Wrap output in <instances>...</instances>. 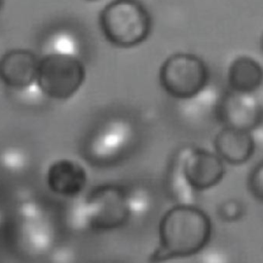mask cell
I'll list each match as a JSON object with an SVG mask.
<instances>
[{
	"label": "cell",
	"instance_id": "6da1fadb",
	"mask_svg": "<svg viewBox=\"0 0 263 263\" xmlns=\"http://www.w3.org/2000/svg\"><path fill=\"white\" fill-rule=\"evenodd\" d=\"M212 232V221L204 211L195 204H177L159 221V242L149 261L159 263L198 255L208 247Z\"/></svg>",
	"mask_w": 263,
	"mask_h": 263
},
{
	"label": "cell",
	"instance_id": "7a4b0ae2",
	"mask_svg": "<svg viewBox=\"0 0 263 263\" xmlns=\"http://www.w3.org/2000/svg\"><path fill=\"white\" fill-rule=\"evenodd\" d=\"M101 31L111 44L133 47L147 39L152 28L149 11L139 0H113L99 16Z\"/></svg>",
	"mask_w": 263,
	"mask_h": 263
},
{
	"label": "cell",
	"instance_id": "3957f363",
	"mask_svg": "<svg viewBox=\"0 0 263 263\" xmlns=\"http://www.w3.org/2000/svg\"><path fill=\"white\" fill-rule=\"evenodd\" d=\"M85 78L81 61L69 53H48L39 61L36 82L41 91L55 100L71 98Z\"/></svg>",
	"mask_w": 263,
	"mask_h": 263
},
{
	"label": "cell",
	"instance_id": "277c9868",
	"mask_svg": "<svg viewBox=\"0 0 263 263\" xmlns=\"http://www.w3.org/2000/svg\"><path fill=\"white\" fill-rule=\"evenodd\" d=\"M208 80L205 63L192 53H174L163 62L159 70L160 85L176 99L195 97L205 87Z\"/></svg>",
	"mask_w": 263,
	"mask_h": 263
},
{
	"label": "cell",
	"instance_id": "5b68a950",
	"mask_svg": "<svg viewBox=\"0 0 263 263\" xmlns=\"http://www.w3.org/2000/svg\"><path fill=\"white\" fill-rule=\"evenodd\" d=\"M216 116L225 127L250 132L261 123L263 109L253 93L230 89L218 101Z\"/></svg>",
	"mask_w": 263,
	"mask_h": 263
},
{
	"label": "cell",
	"instance_id": "8992f818",
	"mask_svg": "<svg viewBox=\"0 0 263 263\" xmlns=\"http://www.w3.org/2000/svg\"><path fill=\"white\" fill-rule=\"evenodd\" d=\"M180 153L183 173L196 192L210 189L223 179L225 167L218 154L189 146L181 148Z\"/></svg>",
	"mask_w": 263,
	"mask_h": 263
},
{
	"label": "cell",
	"instance_id": "52a82bcc",
	"mask_svg": "<svg viewBox=\"0 0 263 263\" xmlns=\"http://www.w3.org/2000/svg\"><path fill=\"white\" fill-rule=\"evenodd\" d=\"M38 57L29 49H10L0 58V80L9 88L24 89L37 79Z\"/></svg>",
	"mask_w": 263,
	"mask_h": 263
},
{
	"label": "cell",
	"instance_id": "ba28073f",
	"mask_svg": "<svg viewBox=\"0 0 263 263\" xmlns=\"http://www.w3.org/2000/svg\"><path fill=\"white\" fill-rule=\"evenodd\" d=\"M93 227L96 225L112 227L120 223L126 216L124 205V194L121 190L113 186L98 188L87 197Z\"/></svg>",
	"mask_w": 263,
	"mask_h": 263
},
{
	"label": "cell",
	"instance_id": "9c48e42d",
	"mask_svg": "<svg viewBox=\"0 0 263 263\" xmlns=\"http://www.w3.org/2000/svg\"><path fill=\"white\" fill-rule=\"evenodd\" d=\"M46 182L55 194L75 197L84 189L87 174L80 163L71 159H59L49 165Z\"/></svg>",
	"mask_w": 263,
	"mask_h": 263
},
{
	"label": "cell",
	"instance_id": "30bf717a",
	"mask_svg": "<svg viewBox=\"0 0 263 263\" xmlns=\"http://www.w3.org/2000/svg\"><path fill=\"white\" fill-rule=\"evenodd\" d=\"M17 238L21 247L33 256L48 253L54 243V229L47 215L18 220Z\"/></svg>",
	"mask_w": 263,
	"mask_h": 263
},
{
	"label": "cell",
	"instance_id": "8fae6325",
	"mask_svg": "<svg viewBox=\"0 0 263 263\" xmlns=\"http://www.w3.org/2000/svg\"><path fill=\"white\" fill-rule=\"evenodd\" d=\"M214 146L222 160L230 164H242L255 151V141L250 132L223 127L215 137Z\"/></svg>",
	"mask_w": 263,
	"mask_h": 263
},
{
	"label": "cell",
	"instance_id": "7c38bea8",
	"mask_svg": "<svg viewBox=\"0 0 263 263\" xmlns=\"http://www.w3.org/2000/svg\"><path fill=\"white\" fill-rule=\"evenodd\" d=\"M227 78L231 90L253 93L263 82V68L250 57H238L230 64Z\"/></svg>",
	"mask_w": 263,
	"mask_h": 263
},
{
	"label": "cell",
	"instance_id": "4fadbf2b",
	"mask_svg": "<svg viewBox=\"0 0 263 263\" xmlns=\"http://www.w3.org/2000/svg\"><path fill=\"white\" fill-rule=\"evenodd\" d=\"M168 187L178 204H195L196 191L188 183L182 168L180 150L176 153L168 175Z\"/></svg>",
	"mask_w": 263,
	"mask_h": 263
},
{
	"label": "cell",
	"instance_id": "5bb4252c",
	"mask_svg": "<svg viewBox=\"0 0 263 263\" xmlns=\"http://www.w3.org/2000/svg\"><path fill=\"white\" fill-rule=\"evenodd\" d=\"M153 200L151 193L145 187H135L124 194L126 216L134 219L146 217L152 209Z\"/></svg>",
	"mask_w": 263,
	"mask_h": 263
},
{
	"label": "cell",
	"instance_id": "9a60e30c",
	"mask_svg": "<svg viewBox=\"0 0 263 263\" xmlns=\"http://www.w3.org/2000/svg\"><path fill=\"white\" fill-rule=\"evenodd\" d=\"M67 223L74 231H85L93 227L92 216L87 198H78L69 206Z\"/></svg>",
	"mask_w": 263,
	"mask_h": 263
},
{
	"label": "cell",
	"instance_id": "2e32d148",
	"mask_svg": "<svg viewBox=\"0 0 263 263\" xmlns=\"http://www.w3.org/2000/svg\"><path fill=\"white\" fill-rule=\"evenodd\" d=\"M0 163L5 171L11 174H16L25 170L27 165V159L22 152L10 150L4 152L0 156Z\"/></svg>",
	"mask_w": 263,
	"mask_h": 263
},
{
	"label": "cell",
	"instance_id": "e0dca14e",
	"mask_svg": "<svg viewBox=\"0 0 263 263\" xmlns=\"http://www.w3.org/2000/svg\"><path fill=\"white\" fill-rule=\"evenodd\" d=\"M218 214L225 222H236L243 215V205L239 200L230 198L219 205Z\"/></svg>",
	"mask_w": 263,
	"mask_h": 263
},
{
	"label": "cell",
	"instance_id": "ac0fdd59",
	"mask_svg": "<svg viewBox=\"0 0 263 263\" xmlns=\"http://www.w3.org/2000/svg\"><path fill=\"white\" fill-rule=\"evenodd\" d=\"M247 185L254 198L263 202V160L253 167L248 177Z\"/></svg>",
	"mask_w": 263,
	"mask_h": 263
},
{
	"label": "cell",
	"instance_id": "d6986e66",
	"mask_svg": "<svg viewBox=\"0 0 263 263\" xmlns=\"http://www.w3.org/2000/svg\"><path fill=\"white\" fill-rule=\"evenodd\" d=\"M198 255L199 263H231L229 254L222 248L206 247Z\"/></svg>",
	"mask_w": 263,
	"mask_h": 263
},
{
	"label": "cell",
	"instance_id": "ffe728a7",
	"mask_svg": "<svg viewBox=\"0 0 263 263\" xmlns=\"http://www.w3.org/2000/svg\"><path fill=\"white\" fill-rule=\"evenodd\" d=\"M50 260L52 263H74L75 254L71 248H58L53 250Z\"/></svg>",
	"mask_w": 263,
	"mask_h": 263
},
{
	"label": "cell",
	"instance_id": "44dd1931",
	"mask_svg": "<svg viewBox=\"0 0 263 263\" xmlns=\"http://www.w3.org/2000/svg\"><path fill=\"white\" fill-rule=\"evenodd\" d=\"M2 223H3V214H2V212L0 211V227H1Z\"/></svg>",
	"mask_w": 263,
	"mask_h": 263
},
{
	"label": "cell",
	"instance_id": "7402d4cb",
	"mask_svg": "<svg viewBox=\"0 0 263 263\" xmlns=\"http://www.w3.org/2000/svg\"><path fill=\"white\" fill-rule=\"evenodd\" d=\"M260 46H261V50L263 51V34H262V37H261V40H260Z\"/></svg>",
	"mask_w": 263,
	"mask_h": 263
},
{
	"label": "cell",
	"instance_id": "603a6c76",
	"mask_svg": "<svg viewBox=\"0 0 263 263\" xmlns=\"http://www.w3.org/2000/svg\"><path fill=\"white\" fill-rule=\"evenodd\" d=\"M2 3H3V0H0V9H1V6H2Z\"/></svg>",
	"mask_w": 263,
	"mask_h": 263
}]
</instances>
